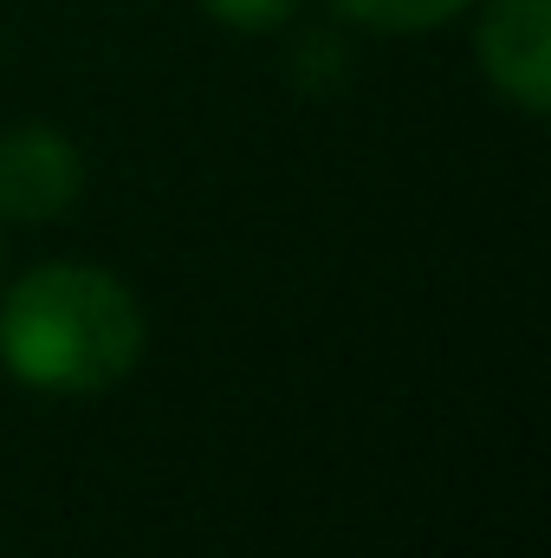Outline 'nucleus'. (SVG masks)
I'll return each mask as SVG.
<instances>
[{
    "label": "nucleus",
    "instance_id": "39448f33",
    "mask_svg": "<svg viewBox=\"0 0 551 558\" xmlns=\"http://www.w3.org/2000/svg\"><path fill=\"white\" fill-rule=\"evenodd\" d=\"M201 7H208V20H221L234 33H273L298 13V0H201Z\"/></svg>",
    "mask_w": 551,
    "mask_h": 558
},
{
    "label": "nucleus",
    "instance_id": "f03ea898",
    "mask_svg": "<svg viewBox=\"0 0 551 558\" xmlns=\"http://www.w3.org/2000/svg\"><path fill=\"white\" fill-rule=\"evenodd\" d=\"M480 72L500 98H513L526 118H546L551 105V0H493L474 33Z\"/></svg>",
    "mask_w": 551,
    "mask_h": 558
},
{
    "label": "nucleus",
    "instance_id": "f257e3e1",
    "mask_svg": "<svg viewBox=\"0 0 551 558\" xmlns=\"http://www.w3.org/2000/svg\"><path fill=\"white\" fill-rule=\"evenodd\" d=\"M149 325L137 292L105 267L46 260L0 299V364L46 397H105L137 371Z\"/></svg>",
    "mask_w": 551,
    "mask_h": 558
},
{
    "label": "nucleus",
    "instance_id": "20e7f679",
    "mask_svg": "<svg viewBox=\"0 0 551 558\" xmlns=\"http://www.w3.org/2000/svg\"><path fill=\"white\" fill-rule=\"evenodd\" d=\"M331 7L370 33H434L454 13H467L474 0H331Z\"/></svg>",
    "mask_w": 551,
    "mask_h": 558
},
{
    "label": "nucleus",
    "instance_id": "7ed1b4c3",
    "mask_svg": "<svg viewBox=\"0 0 551 558\" xmlns=\"http://www.w3.org/2000/svg\"><path fill=\"white\" fill-rule=\"evenodd\" d=\"M85 156L52 124H13L0 137V215L7 221H52L78 202Z\"/></svg>",
    "mask_w": 551,
    "mask_h": 558
}]
</instances>
